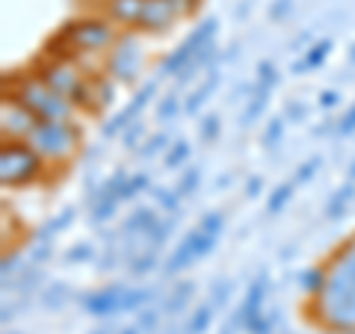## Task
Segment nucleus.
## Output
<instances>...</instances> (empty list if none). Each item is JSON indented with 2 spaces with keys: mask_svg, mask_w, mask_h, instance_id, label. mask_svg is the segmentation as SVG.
I'll list each match as a JSON object with an SVG mask.
<instances>
[{
  "mask_svg": "<svg viewBox=\"0 0 355 334\" xmlns=\"http://www.w3.org/2000/svg\"><path fill=\"white\" fill-rule=\"evenodd\" d=\"M119 36H121V30L107 15H80V18L65 21L44 42L42 53L60 57V60H74L89 74H98V71H104V60L113 51Z\"/></svg>",
  "mask_w": 355,
  "mask_h": 334,
  "instance_id": "1",
  "label": "nucleus"
},
{
  "mask_svg": "<svg viewBox=\"0 0 355 334\" xmlns=\"http://www.w3.org/2000/svg\"><path fill=\"white\" fill-rule=\"evenodd\" d=\"M326 290L311 299V319L331 334H355V252L340 246L326 261Z\"/></svg>",
  "mask_w": 355,
  "mask_h": 334,
  "instance_id": "2",
  "label": "nucleus"
},
{
  "mask_svg": "<svg viewBox=\"0 0 355 334\" xmlns=\"http://www.w3.org/2000/svg\"><path fill=\"white\" fill-rule=\"evenodd\" d=\"M3 95H12L21 101L39 121H74L77 107L65 95L42 80L33 69H21L12 74H3Z\"/></svg>",
  "mask_w": 355,
  "mask_h": 334,
  "instance_id": "3",
  "label": "nucleus"
},
{
  "mask_svg": "<svg viewBox=\"0 0 355 334\" xmlns=\"http://www.w3.org/2000/svg\"><path fill=\"white\" fill-rule=\"evenodd\" d=\"M53 166L24 139H3L0 146V184L3 189H27L36 184H48L53 177Z\"/></svg>",
  "mask_w": 355,
  "mask_h": 334,
  "instance_id": "4",
  "label": "nucleus"
},
{
  "mask_svg": "<svg viewBox=\"0 0 355 334\" xmlns=\"http://www.w3.org/2000/svg\"><path fill=\"white\" fill-rule=\"evenodd\" d=\"M33 71H36L53 92L69 98L77 109L92 113V74H89L83 65H77L74 60H60V57L42 53V57L33 62Z\"/></svg>",
  "mask_w": 355,
  "mask_h": 334,
  "instance_id": "5",
  "label": "nucleus"
},
{
  "mask_svg": "<svg viewBox=\"0 0 355 334\" xmlns=\"http://www.w3.org/2000/svg\"><path fill=\"white\" fill-rule=\"evenodd\" d=\"M27 142L53 169H65L83 151V130L77 128V121H39Z\"/></svg>",
  "mask_w": 355,
  "mask_h": 334,
  "instance_id": "6",
  "label": "nucleus"
},
{
  "mask_svg": "<svg viewBox=\"0 0 355 334\" xmlns=\"http://www.w3.org/2000/svg\"><path fill=\"white\" fill-rule=\"evenodd\" d=\"M146 65V44H142L137 30H121L119 42L104 60V74H110L116 83H137V77Z\"/></svg>",
  "mask_w": 355,
  "mask_h": 334,
  "instance_id": "7",
  "label": "nucleus"
},
{
  "mask_svg": "<svg viewBox=\"0 0 355 334\" xmlns=\"http://www.w3.org/2000/svg\"><path fill=\"white\" fill-rule=\"evenodd\" d=\"M214 36H216V18H207V21H202L190 36H187L178 48L166 57L163 62H160V74H166V77H175V74H181L187 65H190V60L196 57L198 51L205 48V44H210L214 42Z\"/></svg>",
  "mask_w": 355,
  "mask_h": 334,
  "instance_id": "8",
  "label": "nucleus"
},
{
  "mask_svg": "<svg viewBox=\"0 0 355 334\" xmlns=\"http://www.w3.org/2000/svg\"><path fill=\"white\" fill-rule=\"evenodd\" d=\"M39 118L30 113V109L15 101L12 95L0 98V137L3 139H30V133L36 130Z\"/></svg>",
  "mask_w": 355,
  "mask_h": 334,
  "instance_id": "9",
  "label": "nucleus"
},
{
  "mask_svg": "<svg viewBox=\"0 0 355 334\" xmlns=\"http://www.w3.org/2000/svg\"><path fill=\"white\" fill-rule=\"evenodd\" d=\"M178 21H184V15L175 0H146L139 33L142 36H160V33H169Z\"/></svg>",
  "mask_w": 355,
  "mask_h": 334,
  "instance_id": "10",
  "label": "nucleus"
},
{
  "mask_svg": "<svg viewBox=\"0 0 355 334\" xmlns=\"http://www.w3.org/2000/svg\"><path fill=\"white\" fill-rule=\"evenodd\" d=\"M125 290L128 287H121V284H113V287H107V290H98V293L83 299V308L95 317L116 314V310H121V296H125Z\"/></svg>",
  "mask_w": 355,
  "mask_h": 334,
  "instance_id": "11",
  "label": "nucleus"
},
{
  "mask_svg": "<svg viewBox=\"0 0 355 334\" xmlns=\"http://www.w3.org/2000/svg\"><path fill=\"white\" fill-rule=\"evenodd\" d=\"M198 246H202V231H190V234H187V237L181 240V246H178V249L172 252L169 263H166V272L175 275V272H181L187 263H193V261L202 258V252H198Z\"/></svg>",
  "mask_w": 355,
  "mask_h": 334,
  "instance_id": "12",
  "label": "nucleus"
},
{
  "mask_svg": "<svg viewBox=\"0 0 355 334\" xmlns=\"http://www.w3.org/2000/svg\"><path fill=\"white\" fill-rule=\"evenodd\" d=\"M113 101H116V80L104 71L92 74V113H104Z\"/></svg>",
  "mask_w": 355,
  "mask_h": 334,
  "instance_id": "13",
  "label": "nucleus"
},
{
  "mask_svg": "<svg viewBox=\"0 0 355 334\" xmlns=\"http://www.w3.org/2000/svg\"><path fill=\"white\" fill-rule=\"evenodd\" d=\"M263 293H266V275H258L254 281L249 284V293H246V302L240 308V317H243V326L252 322L254 317H261V305H263Z\"/></svg>",
  "mask_w": 355,
  "mask_h": 334,
  "instance_id": "14",
  "label": "nucleus"
},
{
  "mask_svg": "<svg viewBox=\"0 0 355 334\" xmlns=\"http://www.w3.org/2000/svg\"><path fill=\"white\" fill-rule=\"evenodd\" d=\"M157 222H160V216L154 213L151 207H139V210H133L130 219L125 222V234H128V237H133V240H139V237H146V234L157 225Z\"/></svg>",
  "mask_w": 355,
  "mask_h": 334,
  "instance_id": "15",
  "label": "nucleus"
},
{
  "mask_svg": "<svg viewBox=\"0 0 355 334\" xmlns=\"http://www.w3.org/2000/svg\"><path fill=\"white\" fill-rule=\"evenodd\" d=\"M326 266H311V270H305L302 275H299V287H302V293L308 299H317L320 293L326 290Z\"/></svg>",
  "mask_w": 355,
  "mask_h": 334,
  "instance_id": "16",
  "label": "nucleus"
},
{
  "mask_svg": "<svg viewBox=\"0 0 355 334\" xmlns=\"http://www.w3.org/2000/svg\"><path fill=\"white\" fill-rule=\"evenodd\" d=\"M216 83H219V71H216V65H214V69L207 71L205 83L198 86L196 92L190 95V101L184 104V113H190V116H193V113H198V107H202V104L207 101V98H210V92H214V89H216Z\"/></svg>",
  "mask_w": 355,
  "mask_h": 334,
  "instance_id": "17",
  "label": "nucleus"
},
{
  "mask_svg": "<svg viewBox=\"0 0 355 334\" xmlns=\"http://www.w3.org/2000/svg\"><path fill=\"white\" fill-rule=\"evenodd\" d=\"M154 92H157V80H148L146 86H142V89H139V92H137V95H133V101H130V104H128L125 109H121V113H119V116H121V118H125V121H128V125H133V121H137V116L142 113V107H146V104L151 101V95H154Z\"/></svg>",
  "mask_w": 355,
  "mask_h": 334,
  "instance_id": "18",
  "label": "nucleus"
},
{
  "mask_svg": "<svg viewBox=\"0 0 355 334\" xmlns=\"http://www.w3.org/2000/svg\"><path fill=\"white\" fill-rule=\"evenodd\" d=\"M193 293H196L193 281H178V287L169 293V299L163 302V310H166V314H181L184 305L193 299Z\"/></svg>",
  "mask_w": 355,
  "mask_h": 334,
  "instance_id": "19",
  "label": "nucleus"
},
{
  "mask_svg": "<svg viewBox=\"0 0 355 334\" xmlns=\"http://www.w3.org/2000/svg\"><path fill=\"white\" fill-rule=\"evenodd\" d=\"M157 252H154V249H146V252H139V254H133V258H130V263H128V272L130 275H148L151 270H157Z\"/></svg>",
  "mask_w": 355,
  "mask_h": 334,
  "instance_id": "20",
  "label": "nucleus"
},
{
  "mask_svg": "<svg viewBox=\"0 0 355 334\" xmlns=\"http://www.w3.org/2000/svg\"><path fill=\"white\" fill-rule=\"evenodd\" d=\"M71 299V290L65 284H51L48 290H44V296H42V305L48 308V310H57V308H62L65 302Z\"/></svg>",
  "mask_w": 355,
  "mask_h": 334,
  "instance_id": "21",
  "label": "nucleus"
},
{
  "mask_svg": "<svg viewBox=\"0 0 355 334\" xmlns=\"http://www.w3.org/2000/svg\"><path fill=\"white\" fill-rule=\"evenodd\" d=\"M352 198V186L347 184V186H340L335 195H331V202H329V207H326V216L329 219H338L340 213H343V207H347V202Z\"/></svg>",
  "mask_w": 355,
  "mask_h": 334,
  "instance_id": "22",
  "label": "nucleus"
},
{
  "mask_svg": "<svg viewBox=\"0 0 355 334\" xmlns=\"http://www.w3.org/2000/svg\"><path fill=\"white\" fill-rule=\"evenodd\" d=\"M187 157H190V146H187L184 139H178L175 146L169 148V154H166L163 166H166V169H178V166H184V163H187Z\"/></svg>",
  "mask_w": 355,
  "mask_h": 334,
  "instance_id": "23",
  "label": "nucleus"
},
{
  "mask_svg": "<svg viewBox=\"0 0 355 334\" xmlns=\"http://www.w3.org/2000/svg\"><path fill=\"white\" fill-rule=\"evenodd\" d=\"M178 113H181V101H178V89L175 92H169L160 101V107H157V118L160 121H172V118H178Z\"/></svg>",
  "mask_w": 355,
  "mask_h": 334,
  "instance_id": "24",
  "label": "nucleus"
},
{
  "mask_svg": "<svg viewBox=\"0 0 355 334\" xmlns=\"http://www.w3.org/2000/svg\"><path fill=\"white\" fill-rule=\"evenodd\" d=\"M210 317H214V305H202L193 314L190 319V326H187V334H202L207 326H210Z\"/></svg>",
  "mask_w": 355,
  "mask_h": 334,
  "instance_id": "25",
  "label": "nucleus"
},
{
  "mask_svg": "<svg viewBox=\"0 0 355 334\" xmlns=\"http://www.w3.org/2000/svg\"><path fill=\"white\" fill-rule=\"evenodd\" d=\"M151 296H154L151 290H125V296H121V310H142V305H146Z\"/></svg>",
  "mask_w": 355,
  "mask_h": 334,
  "instance_id": "26",
  "label": "nucleus"
},
{
  "mask_svg": "<svg viewBox=\"0 0 355 334\" xmlns=\"http://www.w3.org/2000/svg\"><path fill=\"white\" fill-rule=\"evenodd\" d=\"M291 195H293V184H284V186L275 189L272 198H270V204H266V207H270V213H272V216H275V213H282V207L291 202Z\"/></svg>",
  "mask_w": 355,
  "mask_h": 334,
  "instance_id": "27",
  "label": "nucleus"
},
{
  "mask_svg": "<svg viewBox=\"0 0 355 334\" xmlns=\"http://www.w3.org/2000/svg\"><path fill=\"white\" fill-rule=\"evenodd\" d=\"M329 48H331V42H320V44H314V48L305 53V65H308V69H317V65H323L326 57H329Z\"/></svg>",
  "mask_w": 355,
  "mask_h": 334,
  "instance_id": "28",
  "label": "nucleus"
},
{
  "mask_svg": "<svg viewBox=\"0 0 355 334\" xmlns=\"http://www.w3.org/2000/svg\"><path fill=\"white\" fill-rule=\"evenodd\" d=\"M146 186H148V175H133L125 181V186H121V198H137Z\"/></svg>",
  "mask_w": 355,
  "mask_h": 334,
  "instance_id": "29",
  "label": "nucleus"
},
{
  "mask_svg": "<svg viewBox=\"0 0 355 334\" xmlns=\"http://www.w3.org/2000/svg\"><path fill=\"white\" fill-rule=\"evenodd\" d=\"M198 181H202V172H198V169H187L184 177H181V184H178V195H181V198L184 195H193Z\"/></svg>",
  "mask_w": 355,
  "mask_h": 334,
  "instance_id": "30",
  "label": "nucleus"
},
{
  "mask_svg": "<svg viewBox=\"0 0 355 334\" xmlns=\"http://www.w3.org/2000/svg\"><path fill=\"white\" fill-rule=\"evenodd\" d=\"M92 258H95V249L89 246V243H77V246H71L65 252V261L69 263H83V261H92Z\"/></svg>",
  "mask_w": 355,
  "mask_h": 334,
  "instance_id": "31",
  "label": "nucleus"
},
{
  "mask_svg": "<svg viewBox=\"0 0 355 334\" xmlns=\"http://www.w3.org/2000/svg\"><path fill=\"white\" fill-rule=\"evenodd\" d=\"M198 137H202V142H214L219 137V116H205L202 118V128H198Z\"/></svg>",
  "mask_w": 355,
  "mask_h": 334,
  "instance_id": "32",
  "label": "nucleus"
},
{
  "mask_svg": "<svg viewBox=\"0 0 355 334\" xmlns=\"http://www.w3.org/2000/svg\"><path fill=\"white\" fill-rule=\"evenodd\" d=\"M166 133H157V137H148L146 146H139V157H154V154H160L166 148Z\"/></svg>",
  "mask_w": 355,
  "mask_h": 334,
  "instance_id": "33",
  "label": "nucleus"
},
{
  "mask_svg": "<svg viewBox=\"0 0 355 334\" xmlns=\"http://www.w3.org/2000/svg\"><path fill=\"white\" fill-rule=\"evenodd\" d=\"M222 225H225V216L219 213V210H214V213H207L205 219H202V228L205 234H214V237H219V231H222Z\"/></svg>",
  "mask_w": 355,
  "mask_h": 334,
  "instance_id": "34",
  "label": "nucleus"
},
{
  "mask_svg": "<svg viewBox=\"0 0 355 334\" xmlns=\"http://www.w3.org/2000/svg\"><path fill=\"white\" fill-rule=\"evenodd\" d=\"M0 270H3V281H9V275H15L21 270V254L3 249V266H0Z\"/></svg>",
  "mask_w": 355,
  "mask_h": 334,
  "instance_id": "35",
  "label": "nucleus"
},
{
  "mask_svg": "<svg viewBox=\"0 0 355 334\" xmlns=\"http://www.w3.org/2000/svg\"><path fill=\"white\" fill-rule=\"evenodd\" d=\"M272 326H275V317H254L252 322H246V331H252V334H270L272 331Z\"/></svg>",
  "mask_w": 355,
  "mask_h": 334,
  "instance_id": "36",
  "label": "nucleus"
},
{
  "mask_svg": "<svg viewBox=\"0 0 355 334\" xmlns=\"http://www.w3.org/2000/svg\"><path fill=\"white\" fill-rule=\"evenodd\" d=\"M151 193L160 198V207H163V210H178V202H181L178 189H172V193H169V189H151Z\"/></svg>",
  "mask_w": 355,
  "mask_h": 334,
  "instance_id": "37",
  "label": "nucleus"
},
{
  "mask_svg": "<svg viewBox=\"0 0 355 334\" xmlns=\"http://www.w3.org/2000/svg\"><path fill=\"white\" fill-rule=\"evenodd\" d=\"M282 133H284V121L282 118H272L270 121V128H266V146H279L282 142Z\"/></svg>",
  "mask_w": 355,
  "mask_h": 334,
  "instance_id": "38",
  "label": "nucleus"
},
{
  "mask_svg": "<svg viewBox=\"0 0 355 334\" xmlns=\"http://www.w3.org/2000/svg\"><path fill=\"white\" fill-rule=\"evenodd\" d=\"M157 322H160V314L154 308H142V314H139V328L142 331H154L157 328Z\"/></svg>",
  "mask_w": 355,
  "mask_h": 334,
  "instance_id": "39",
  "label": "nucleus"
},
{
  "mask_svg": "<svg viewBox=\"0 0 355 334\" xmlns=\"http://www.w3.org/2000/svg\"><path fill=\"white\" fill-rule=\"evenodd\" d=\"M146 133L142 121H133V125L125 130V148H139V137Z\"/></svg>",
  "mask_w": 355,
  "mask_h": 334,
  "instance_id": "40",
  "label": "nucleus"
},
{
  "mask_svg": "<svg viewBox=\"0 0 355 334\" xmlns=\"http://www.w3.org/2000/svg\"><path fill=\"white\" fill-rule=\"evenodd\" d=\"M317 169H320V160H317V157H311V160L302 166V169L296 172L293 184H305V181H311V177H314V172H317Z\"/></svg>",
  "mask_w": 355,
  "mask_h": 334,
  "instance_id": "41",
  "label": "nucleus"
},
{
  "mask_svg": "<svg viewBox=\"0 0 355 334\" xmlns=\"http://www.w3.org/2000/svg\"><path fill=\"white\" fill-rule=\"evenodd\" d=\"M178 9H181V15L184 18H193L198 9H202V0H175Z\"/></svg>",
  "mask_w": 355,
  "mask_h": 334,
  "instance_id": "42",
  "label": "nucleus"
},
{
  "mask_svg": "<svg viewBox=\"0 0 355 334\" xmlns=\"http://www.w3.org/2000/svg\"><path fill=\"white\" fill-rule=\"evenodd\" d=\"M228 296H231V284H228V281H219V284H216V290H214V302H210V305L228 302Z\"/></svg>",
  "mask_w": 355,
  "mask_h": 334,
  "instance_id": "43",
  "label": "nucleus"
},
{
  "mask_svg": "<svg viewBox=\"0 0 355 334\" xmlns=\"http://www.w3.org/2000/svg\"><path fill=\"white\" fill-rule=\"evenodd\" d=\"M287 9H291V0H279L272 9H270V15H272V21H282L284 15H287Z\"/></svg>",
  "mask_w": 355,
  "mask_h": 334,
  "instance_id": "44",
  "label": "nucleus"
},
{
  "mask_svg": "<svg viewBox=\"0 0 355 334\" xmlns=\"http://www.w3.org/2000/svg\"><path fill=\"white\" fill-rule=\"evenodd\" d=\"M338 130H340V133H352V130H355V107L347 113V118L340 121V128H338Z\"/></svg>",
  "mask_w": 355,
  "mask_h": 334,
  "instance_id": "45",
  "label": "nucleus"
},
{
  "mask_svg": "<svg viewBox=\"0 0 355 334\" xmlns=\"http://www.w3.org/2000/svg\"><path fill=\"white\" fill-rule=\"evenodd\" d=\"M261 186H263V181H261V177H252V181L246 184V195H249V198H254V195L261 193Z\"/></svg>",
  "mask_w": 355,
  "mask_h": 334,
  "instance_id": "46",
  "label": "nucleus"
},
{
  "mask_svg": "<svg viewBox=\"0 0 355 334\" xmlns=\"http://www.w3.org/2000/svg\"><path fill=\"white\" fill-rule=\"evenodd\" d=\"M287 113H291V116H296V121H299V118L305 116V107H302V104H293V101H291V104H287Z\"/></svg>",
  "mask_w": 355,
  "mask_h": 334,
  "instance_id": "47",
  "label": "nucleus"
},
{
  "mask_svg": "<svg viewBox=\"0 0 355 334\" xmlns=\"http://www.w3.org/2000/svg\"><path fill=\"white\" fill-rule=\"evenodd\" d=\"M320 104H323V107H335V104H338V92H323Z\"/></svg>",
  "mask_w": 355,
  "mask_h": 334,
  "instance_id": "48",
  "label": "nucleus"
},
{
  "mask_svg": "<svg viewBox=\"0 0 355 334\" xmlns=\"http://www.w3.org/2000/svg\"><path fill=\"white\" fill-rule=\"evenodd\" d=\"M139 331H142L139 326H137V328H121V334H139Z\"/></svg>",
  "mask_w": 355,
  "mask_h": 334,
  "instance_id": "49",
  "label": "nucleus"
},
{
  "mask_svg": "<svg viewBox=\"0 0 355 334\" xmlns=\"http://www.w3.org/2000/svg\"><path fill=\"white\" fill-rule=\"evenodd\" d=\"M343 246H347V249H352V252H355V237H349L347 243H343Z\"/></svg>",
  "mask_w": 355,
  "mask_h": 334,
  "instance_id": "50",
  "label": "nucleus"
},
{
  "mask_svg": "<svg viewBox=\"0 0 355 334\" xmlns=\"http://www.w3.org/2000/svg\"><path fill=\"white\" fill-rule=\"evenodd\" d=\"M95 334H110V331H107V328H98V331H95Z\"/></svg>",
  "mask_w": 355,
  "mask_h": 334,
  "instance_id": "51",
  "label": "nucleus"
},
{
  "mask_svg": "<svg viewBox=\"0 0 355 334\" xmlns=\"http://www.w3.org/2000/svg\"><path fill=\"white\" fill-rule=\"evenodd\" d=\"M349 177H355V163H352V169H349Z\"/></svg>",
  "mask_w": 355,
  "mask_h": 334,
  "instance_id": "52",
  "label": "nucleus"
},
{
  "mask_svg": "<svg viewBox=\"0 0 355 334\" xmlns=\"http://www.w3.org/2000/svg\"><path fill=\"white\" fill-rule=\"evenodd\" d=\"M352 62H355V51H352Z\"/></svg>",
  "mask_w": 355,
  "mask_h": 334,
  "instance_id": "53",
  "label": "nucleus"
}]
</instances>
